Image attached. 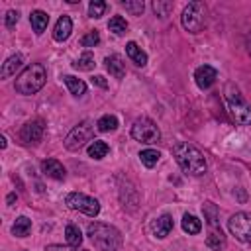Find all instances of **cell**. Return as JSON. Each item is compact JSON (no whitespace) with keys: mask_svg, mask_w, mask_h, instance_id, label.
Masks as SVG:
<instances>
[{"mask_svg":"<svg viewBox=\"0 0 251 251\" xmlns=\"http://www.w3.org/2000/svg\"><path fill=\"white\" fill-rule=\"evenodd\" d=\"M173 155H175L178 167L184 173H188L192 176H198V175L206 173V167H208L206 159H204L202 151L196 149L194 145H190V143H176L173 147Z\"/></svg>","mask_w":251,"mask_h":251,"instance_id":"6da1fadb","label":"cell"},{"mask_svg":"<svg viewBox=\"0 0 251 251\" xmlns=\"http://www.w3.org/2000/svg\"><path fill=\"white\" fill-rule=\"evenodd\" d=\"M86 235L100 251H118L122 247V233L110 224H102V222L88 224Z\"/></svg>","mask_w":251,"mask_h":251,"instance_id":"7a4b0ae2","label":"cell"},{"mask_svg":"<svg viewBox=\"0 0 251 251\" xmlns=\"http://www.w3.org/2000/svg\"><path fill=\"white\" fill-rule=\"evenodd\" d=\"M47 80V69L41 65V63H31L29 67H25L18 76H16V92L24 94V96H29V94H35L43 88Z\"/></svg>","mask_w":251,"mask_h":251,"instance_id":"3957f363","label":"cell"},{"mask_svg":"<svg viewBox=\"0 0 251 251\" xmlns=\"http://www.w3.org/2000/svg\"><path fill=\"white\" fill-rule=\"evenodd\" d=\"M226 104L231 120L239 126H251V104L241 96L239 88L233 84L226 86Z\"/></svg>","mask_w":251,"mask_h":251,"instance_id":"277c9868","label":"cell"},{"mask_svg":"<svg viewBox=\"0 0 251 251\" xmlns=\"http://www.w3.org/2000/svg\"><path fill=\"white\" fill-rule=\"evenodd\" d=\"M182 27L190 33H200L206 25V6L202 2H190L184 6L180 16Z\"/></svg>","mask_w":251,"mask_h":251,"instance_id":"5b68a950","label":"cell"},{"mask_svg":"<svg viewBox=\"0 0 251 251\" xmlns=\"http://www.w3.org/2000/svg\"><path fill=\"white\" fill-rule=\"evenodd\" d=\"M92 137H94V124H92L90 120H84V122H80L78 126H75V127L67 133V137H65V147H67L69 151H78V149H82L88 141H92Z\"/></svg>","mask_w":251,"mask_h":251,"instance_id":"8992f818","label":"cell"},{"mask_svg":"<svg viewBox=\"0 0 251 251\" xmlns=\"http://www.w3.org/2000/svg\"><path fill=\"white\" fill-rule=\"evenodd\" d=\"M131 137L135 141H141V143H157L161 139V131L157 127V124L149 118H137L131 126Z\"/></svg>","mask_w":251,"mask_h":251,"instance_id":"52a82bcc","label":"cell"},{"mask_svg":"<svg viewBox=\"0 0 251 251\" xmlns=\"http://www.w3.org/2000/svg\"><path fill=\"white\" fill-rule=\"evenodd\" d=\"M229 233L235 235L237 241L251 245V214L249 212H237L227 220Z\"/></svg>","mask_w":251,"mask_h":251,"instance_id":"ba28073f","label":"cell"},{"mask_svg":"<svg viewBox=\"0 0 251 251\" xmlns=\"http://www.w3.org/2000/svg\"><path fill=\"white\" fill-rule=\"evenodd\" d=\"M65 202H67L69 208L78 210V212H82L90 218L98 216V212H100V202L96 198L88 196V194H82V192H69L65 196Z\"/></svg>","mask_w":251,"mask_h":251,"instance_id":"9c48e42d","label":"cell"},{"mask_svg":"<svg viewBox=\"0 0 251 251\" xmlns=\"http://www.w3.org/2000/svg\"><path fill=\"white\" fill-rule=\"evenodd\" d=\"M218 78V71L212 67V65H200L196 71H194V82L198 88L206 90L210 88Z\"/></svg>","mask_w":251,"mask_h":251,"instance_id":"30bf717a","label":"cell"},{"mask_svg":"<svg viewBox=\"0 0 251 251\" xmlns=\"http://www.w3.org/2000/svg\"><path fill=\"white\" fill-rule=\"evenodd\" d=\"M43 137V122L41 120H31L27 124H24L22 131H20V139L24 143H37Z\"/></svg>","mask_w":251,"mask_h":251,"instance_id":"8fae6325","label":"cell"},{"mask_svg":"<svg viewBox=\"0 0 251 251\" xmlns=\"http://www.w3.org/2000/svg\"><path fill=\"white\" fill-rule=\"evenodd\" d=\"M73 31V20L69 16H61L55 24V29H53V39L55 41H67L69 35Z\"/></svg>","mask_w":251,"mask_h":251,"instance_id":"7c38bea8","label":"cell"},{"mask_svg":"<svg viewBox=\"0 0 251 251\" xmlns=\"http://www.w3.org/2000/svg\"><path fill=\"white\" fill-rule=\"evenodd\" d=\"M104 65H106V71L114 76V78H124V75H126V65H124V61H122V57L120 55H108L106 59H104Z\"/></svg>","mask_w":251,"mask_h":251,"instance_id":"4fadbf2b","label":"cell"},{"mask_svg":"<svg viewBox=\"0 0 251 251\" xmlns=\"http://www.w3.org/2000/svg\"><path fill=\"white\" fill-rule=\"evenodd\" d=\"M41 169H43V173H45L47 176H51V178H55V180H63L65 175H67L65 167H63L57 159H45V161L41 163Z\"/></svg>","mask_w":251,"mask_h":251,"instance_id":"5bb4252c","label":"cell"},{"mask_svg":"<svg viewBox=\"0 0 251 251\" xmlns=\"http://www.w3.org/2000/svg\"><path fill=\"white\" fill-rule=\"evenodd\" d=\"M24 65V55L22 53H16L12 57H8L4 63H2V71H0V76L2 78H10L12 75H16V71Z\"/></svg>","mask_w":251,"mask_h":251,"instance_id":"9a60e30c","label":"cell"},{"mask_svg":"<svg viewBox=\"0 0 251 251\" xmlns=\"http://www.w3.org/2000/svg\"><path fill=\"white\" fill-rule=\"evenodd\" d=\"M126 53L131 59V63H135L137 67H145L147 65V53L135 41H127L126 43Z\"/></svg>","mask_w":251,"mask_h":251,"instance_id":"2e32d148","label":"cell"},{"mask_svg":"<svg viewBox=\"0 0 251 251\" xmlns=\"http://www.w3.org/2000/svg\"><path fill=\"white\" fill-rule=\"evenodd\" d=\"M171 229H173V218H171L169 214H163V216L157 218L155 224H153V233H155V237H159V239L167 237V235L171 233Z\"/></svg>","mask_w":251,"mask_h":251,"instance_id":"e0dca14e","label":"cell"},{"mask_svg":"<svg viewBox=\"0 0 251 251\" xmlns=\"http://www.w3.org/2000/svg\"><path fill=\"white\" fill-rule=\"evenodd\" d=\"M29 22H31L33 31H35L37 35H41V33L47 29L49 16H47V12H43V10H33V12L29 14Z\"/></svg>","mask_w":251,"mask_h":251,"instance_id":"ac0fdd59","label":"cell"},{"mask_svg":"<svg viewBox=\"0 0 251 251\" xmlns=\"http://www.w3.org/2000/svg\"><path fill=\"white\" fill-rule=\"evenodd\" d=\"M63 80H65V84H67V88L73 96H82L86 92V82L84 80H80L76 76H71V75H65Z\"/></svg>","mask_w":251,"mask_h":251,"instance_id":"d6986e66","label":"cell"},{"mask_svg":"<svg viewBox=\"0 0 251 251\" xmlns=\"http://www.w3.org/2000/svg\"><path fill=\"white\" fill-rule=\"evenodd\" d=\"M206 245L210 247V249H214V251H220V249H224L226 247V235L222 233V229H212L210 233H208V237H206Z\"/></svg>","mask_w":251,"mask_h":251,"instance_id":"ffe728a7","label":"cell"},{"mask_svg":"<svg viewBox=\"0 0 251 251\" xmlns=\"http://www.w3.org/2000/svg\"><path fill=\"white\" fill-rule=\"evenodd\" d=\"M182 229H184L188 235H196V233H200V229H202V222H200L196 216H192V214H184V216H182Z\"/></svg>","mask_w":251,"mask_h":251,"instance_id":"44dd1931","label":"cell"},{"mask_svg":"<svg viewBox=\"0 0 251 251\" xmlns=\"http://www.w3.org/2000/svg\"><path fill=\"white\" fill-rule=\"evenodd\" d=\"M108 151H110V147H108V143L102 141V139H94V141L88 145V157H92V159H102V157L108 155Z\"/></svg>","mask_w":251,"mask_h":251,"instance_id":"7402d4cb","label":"cell"},{"mask_svg":"<svg viewBox=\"0 0 251 251\" xmlns=\"http://www.w3.org/2000/svg\"><path fill=\"white\" fill-rule=\"evenodd\" d=\"M29 229H31V220L25 218V216H20V218L14 222V226H12V233H14L16 237H25V235L29 233Z\"/></svg>","mask_w":251,"mask_h":251,"instance_id":"603a6c76","label":"cell"},{"mask_svg":"<svg viewBox=\"0 0 251 251\" xmlns=\"http://www.w3.org/2000/svg\"><path fill=\"white\" fill-rule=\"evenodd\" d=\"M65 237H67V243L73 247H80V243H82V233L75 224H69L65 227Z\"/></svg>","mask_w":251,"mask_h":251,"instance_id":"cb8c5ba5","label":"cell"},{"mask_svg":"<svg viewBox=\"0 0 251 251\" xmlns=\"http://www.w3.org/2000/svg\"><path fill=\"white\" fill-rule=\"evenodd\" d=\"M116 127H118V118L112 116V114H106V116H102V118L96 122V129L102 131V133H106V131H114Z\"/></svg>","mask_w":251,"mask_h":251,"instance_id":"d4e9b609","label":"cell"},{"mask_svg":"<svg viewBox=\"0 0 251 251\" xmlns=\"http://www.w3.org/2000/svg\"><path fill=\"white\" fill-rule=\"evenodd\" d=\"M159 157H161V153H159L157 149H143V151L139 153V159H141V163H143L147 169H153V167L159 163Z\"/></svg>","mask_w":251,"mask_h":251,"instance_id":"484cf974","label":"cell"},{"mask_svg":"<svg viewBox=\"0 0 251 251\" xmlns=\"http://www.w3.org/2000/svg\"><path fill=\"white\" fill-rule=\"evenodd\" d=\"M108 29H110L112 33H116V35H122V33L127 29V22H126V18H122V16H114V18H110V22H108Z\"/></svg>","mask_w":251,"mask_h":251,"instance_id":"4316f807","label":"cell"},{"mask_svg":"<svg viewBox=\"0 0 251 251\" xmlns=\"http://www.w3.org/2000/svg\"><path fill=\"white\" fill-rule=\"evenodd\" d=\"M73 67L75 69H78V71H92L94 69V57H92V53H82L78 59H76V63H73Z\"/></svg>","mask_w":251,"mask_h":251,"instance_id":"83f0119b","label":"cell"},{"mask_svg":"<svg viewBox=\"0 0 251 251\" xmlns=\"http://www.w3.org/2000/svg\"><path fill=\"white\" fill-rule=\"evenodd\" d=\"M122 6H124L131 16H141L143 10H145L143 0H126V2H122Z\"/></svg>","mask_w":251,"mask_h":251,"instance_id":"f1b7e54d","label":"cell"},{"mask_svg":"<svg viewBox=\"0 0 251 251\" xmlns=\"http://www.w3.org/2000/svg\"><path fill=\"white\" fill-rule=\"evenodd\" d=\"M104 12H106V2H102V0H92V2L88 4V16H90V18H102Z\"/></svg>","mask_w":251,"mask_h":251,"instance_id":"f546056e","label":"cell"},{"mask_svg":"<svg viewBox=\"0 0 251 251\" xmlns=\"http://www.w3.org/2000/svg\"><path fill=\"white\" fill-rule=\"evenodd\" d=\"M98 43H100V33H98L96 29H92V31H88L86 35L80 37V45H82V47H96Z\"/></svg>","mask_w":251,"mask_h":251,"instance_id":"4dcf8cb0","label":"cell"},{"mask_svg":"<svg viewBox=\"0 0 251 251\" xmlns=\"http://www.w3.org/2000/svg\"><path fill=\"white\" fill-rule=\"evenodd\" d=\"M202 210H204V216L208 218V224H210L212 227H216V226H218V208H216L212 202H208Z\"/></svg>","mask_w":251,"mask_h":251,"instance_id":"1f68e13d","label":"cell"},{"mask_svg":"<svg viewBox=\"0 0 251 251\" xmlns=\"http://www.w3.org/2000/svg\"><path fill=\"white\" fill-rule=\"evenodd\" d=\"M153 10H155L157 16L167 18L169 12L173 10V4H171V2H163V0H155V2H153Z\"/></svg>","mask_w":251,"mask_h":251,"instance_id":"d6a6232c","label":"cell"},{"mask_svg":"<svg viewBox=\"0 0 251 251\" xmlns=\"http://www.w3.org/2000/svg\"><path fill=\"white\" fill-rule=\"evenodd\" d=\"M18 20H20V12H18V10H8V12H6V20H4V24H6L8 29H12V27L18 24Z\"/></svg>","mask_w":251,"mask_h":251,"instance_id":"836d02e7","label":"cell"},{"mask_svg":"<svg viewBox=\"0 0 251 251\" xmlns=\"http://www.w3.org/2000/svg\"><path fill=\"white\" fill-rule=\"evenodd\" d=\"M45 251H86V249H78L73 245H47Z\"/></svg>","mask_w":251,"mask_h":251,"instance_id":"e575fe53","label":"cell"},{"mask_svg":"<svg viewBox=\"0 0 251 251\" xmlns=\"http://www.w3.org/2000/svg\"><path fill=\"white\" fill-rule=\"evenodd\" d=\"M92 84H98L100 88H106V86H108L106 80H104V76H94V78H92Z\"/></svg>","mask_w":251,"mask_h":251,"instance_id":"d590c367","label":"cell"},{"mask_svg":"<svg viewBox=\"0 0 251 251\" xmlns=\"http://www.w3.org/2000/svg\"><path fill=\"white\" fill-rule=\"evenodd\" d=\"M245 47H247V53L251 55V31L245 35Z\"/></svg>","mask_w":251,"mask_h":251,"instance_id":"8d00e7d4","label":"cell"},{"mask_svg":"<svg viewBox=\"0 0 251 251\" xmlns=\"http://www.w3.org/2000/svg\"><path fill=\"white\" fill-rule=\"evenodd\" d=\"M16 198H18V196H16V194H14V192H12V194H8V198H6V202H8V206H12V204H14V200H16Z\"/></svg>","mask_w":251,"mask_h":251,"instance_id":"74e56055","label":"cell"},{"mask_svg":"<svg viewBox=\"0 0 251 251\" xmlns=\"http://www.w3.org/2000/svg\"><path fill=\"white\" fill-rule=\"evenodd\" d=\"M6 145H8V143H6V137H0V147L6 149Z\"/></svg>","mask_w":251,"mask_h":251,"instance_id":"f35d334b","label":"cell"}]
</instances>
